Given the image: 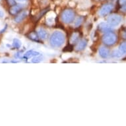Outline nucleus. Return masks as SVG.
I'll return each mask as SVG.
<instances>
[{"label": "nucleus", "mask_w": 126, "mask_h": 126, "mask_svg": "<svg viewBox=\"0 0 126 126\" xmlns=\"http://www.w3.org/2000/svg\"><path fill=\"white\" fill-rule=\"evenodd\" d=\"M27 36H28L29 38H30L32 40H34V41H38V34L35 31L31 32Z\"/></svg>", "instance_id": "nucleus-12"}, {"label": "nucleus", "mask_w": 126, "mask_h": 126, "mask_svg": "<svg viewBox=\"0 0 126 126\" xmlns=\"http://www.w3.org/2000/svg\"><path fill=\"white\" fill-rule=\"evenodd\" d=\"M23 5L21 4H16L13 5V6L10 7L9 9V13L11 15H16L18 13L21 12V11L23 10Z\"/></svg>", "instance_id": "nucleus-6"}, {"label": "nucleus", "mask_w": 126, "mask_h": 126, "mask_svg": "<svg viewBox=\"0 0 126 126\" xmlns=\"http://www.w3.org/2000/svg\"><path fill=\"white\" fill-rule=\"evenodd\" d=\"M7 4H8L10 7L13 6V5H14L16 4V1H15V0H7Z\"/></svg>", "instance_id": "nucleus-21"}, {"label": "nucleus", "mask_w": 126, "mask_h": 126, "mask_svg": "<svg viewBox=\"0 0 126 126\" xmlns=\"http://www.w3.org/2000/svg\"><path fill=\"white\" fill-rule=\"evenodd\" d=\"M27 12L25 11H21V12L17 14L16 17L15 18V21L17 23H20L21 21L24 20V19L27 17Z\"/></svg>", "instance_id": "nucleus-8"}, {"label": "nucleus", "mask_w": 126, "mask_h": 126, "mask_svg": "<svg viewBox=\"0 0 126 126\" xmlns=\"http://www.w3.org/2000/svg\"><path fill=\"white\" fill-rule=\"evenodd\" d=\"M120 10L122 11V12L124 13H126V3H125L124 5H122L121 7H120Z\"/></svg>", "instance_id": "nucleus-22"}, {"label": "nucleus", "mask_w": 126, "mask_h": 126, "mask_svg": "<svg viewBox=\"0 0 126 126\" xmlns=\"http://www.w3.org/2000/svg\"><path fill=\"white\" fill-rule=\"evenodd\" d=\"M13 46L15 48H19L21 46V42L19 39H14L13 40Z\"/></svg>", "instance_id": "nucleus-16"}, {"label": "nucleus", "mask_w": 126, "mask_h": 126, "mask_svg": "<svg viewBox=\"0 0 126 126\" xmlns=\"http://www.w3.org/2000/svg\"><path fill=\"white\" fill-rule=\"evenodd\" d=\"M122 21V17L120 15L112 14L108 17L107 19L108 23L111 26H118Z\"/></svg>", "instance_id": "nucleus-4"}, {"label": "nucleus", "mask_w": 126, "mask_h": 126, "mask_svg": "<svg viewBox=\"0 0 126 126\" xmlns=\"http://www.w3.org/2000/svg\"><path fill=\"white\" fill-rule=\"evenodd\" d=\"M117 36L113 32H108L102 36V42L106 46H112L116 43Z\"/></svg>", "instance_id": "nucleus-2"}, {"label": "nucleus", "mask_w": 126, "mask_h": 126, "mask_svg": "<svg viewBox=\"0 0 126 126\" xmlns=\"http://www.w3.org/2000/svg\"><path fill=\"white\" fill-rule=\"evenodd\" d=\"M83 21V17H79L78 19L76 20V22H75V26H77V27L79 26V25H81V23H82Z\"/></svg>", "instance_id": "nucleus-18"}, {"label": "nucleus", "mask_w": 126, "mask_h": 126, "mask_svg": "<svg viewBox=\"0 0 126 126\" xmlns=\"http://www.w3.org/2000/svg\"><path fill=\"white\" fill-rule=\"evenodd\" d=\"M119 51L122 54H126V42H124L120 44L119 47Z\"/></svg>", "instance_id": "nucleus-15"}, {"label": "nucleus", "mask_w": 126, "mask_h": 126, "mask_svg": "<svg viewBox=\"0 0 126 126\" xmlns=\"http://www.w3.org/2000/svg\"><path fill=\"white\" fill-rule=\"evenodd\" d=\"M62 20L65 23H70L73 21L75 19V13L71 9H66L62 13Z\"/></svg>", "instance_id": "nucleus-3"}, {"label": "nucleus", "mask_w": 126, "mask_h": 126, "mask_svg": "<svg viewBox=\"0 0 126 126\" xmlns=\"http://www.w3.org/2000/svg\"><path fill=\"white\" fill-rule=\"evenodd\" d=\"M40 54L38 52L34 51V50H30L29 52H27L25 54V57L27 58H32V57H36V56H38Z\"/></svg>", "instance_id": "nucleus-14"}, {"label": "nucleus", "mask_w": 126, "mask_h": 126, "mask_svg": "<svg viewBox=\"0 0 126 126\" xmlns=\"http://www.w3.org/2000/svg\"><path fill=\"white\" fill-rule=\"evenodd\" d=\"M38 36L42 39H46L48 36L47 32H46V30L43 29H40L39 31H38Z\"/></svg>", "instance_id": "nucleus-13"}, {"label": "nucleus", "mask_w": 126, "mask_h": 126, "mask_svg": "<svg viewBox=\"0 0 126 126\" xmlns=\"http://www.w3.org/2000/svg\"><path fill=\"white\" fill-rule=\"evenodd\" d=\"M98 29L100 31L104 32V33H108V32H110L112 31L111 25L106 23H102L98 25Z\"/></svg>", "instance_id": "nucleus-7"}, {"label": "nucleus", "mask_w": 126, "mask_h": 126, "mask_svg": "<svg viewBox=\"0 0 126 126\" xmlns=\"http://www.w3.org/2000/svg\"><path fill=\"white\" fill-rule=\"evenodd\" d=\"M113 8H114V6L111 3L105 4L102 7V8L100 9V15L101 16H102V17H104L106 15H107L109 13H110V11H112Z\"/></svg>", "instance_id": "nucleus-5"}, {"label": "nucleus", "mask_w": 126, "mask_h": 126, "mask_svg": "<svg viewBox=\"0 0 126 126\" xmlns=\"http://www.w3.org/2000/svg\"><path fill=\"white\" fill-rule=\"evenodd\" d=\"M99 54L102 58H107L109 55V50L105 47H102L101 48H100Z\"/></svg>", "instance_id": "nucleus-10"}, {"label": "nucleus", "mask_w": 126, "mask_h": 126, "mask_svg": "<svg viewBox=\"0 0 126 126\" xmlns=\"http://www.w3.org/2000/svg\"><path fill=\"white\" fill-rule=\"evenodd\" d=\"M121 36L123 39L126 40V27H124L121 31Z\"/></svg>", "instance_id": "nucleus-17"}, {"label": "nucleus", "mask_w": 126, "mask_h": 126, "mask_svg": "<svg viewBox=\"0 0 126 126\" xmlns=\"http://www.w3.org/2000/svg\"><path fill=\"white\" fill-rule=\"evenodd\" d=\"M73 50V46L71 44H69L67 46H66L65 48H64V50H63V51L64 52H71V50Z\"/></svg>", "instance_id": "nucleus-20"}, {"label": "nucleus", "mask_w": 126, "mask_h": 126, "mask_svg": "<svg viewBox=\"0 0 126 126\" xmlns=\"http://www.w3.org/2000/svg\"><path fill=\"white\" fill-rule=\"evenodd\" d=\"M79 37H80V35H79V32H74L70 38V40L69 41H70L71 44L72 45V44H74L75 43H77V42L79 40Z\"/></svg>", "instance_id": "nucleus-9"}, {"label": "nucleus", "mask_w": 126, "mask_h": 126, "mask_svg": "<svg viewBox=\"0 0 126 126\" xmlns=\"http://www.w3.org/2000/svg\"><path fill=\"white\" fill-rule=\"evenodd\" d=\"M65 41V36L63 34L59 32L56 31L52 34L50 38V45L54 48H59L63 45Z\"/></svg>", "instance_id": "nucleus-1"}, {"label": "nucleus", "mask_w": 126, "mask_h": 126, "mask_svg": "<svg viewBox=\"0 0 126 126\" xmlns=\"http://www.w3.org/2000/svg\"><path fill=\"white\" fill-rule=\"evenodd\" d=\"M3 17V13L0 10V17Z\"/></svg>", "instance_id": "nucleus-23"}, {"label": "nucleus", "mask_w": 126, "mask_h": 126, "mask_svg": "<svg viewBox=\"0 0 126 126\" xmlns=\"http://www.w3.org/2000/svg\"><path fill=\"white\" fill-rule=\"evenodd\" d=\"M87 44V40H82L81 41H80L78 43L77 46V50L79 51H81V50H83L84 48L86 47V46Z\"/></svg>", "instance_id": "nucleus-11"}, {"label": "nucleus", "mask_w": 126, "mask_h": 126, "mask_svg": "<svg viewBox=\"0 0 126 126\" xmlns=\"http://www.w3.org/2000/svg\"><path fill=\"white\" fill-rule=\"evenodd\" d=\"M122 55V54L120 53V52L119 50H115V51L113 52V53H112V56H114V57H117V58L120 57Z\"/></svg>", "instance_id": "nucleus-19"}, {"label": "nucleus", "mask_w": 126, "mask_h": 126, "mask_svg": "<svg viewBox=\"0 0 126 126\" xmlns=\"http://www.w3.org/2000/svg\"><path fill=\"white\" fill-rule=\"evenodd\" d=\"M17 1H25V0H17Z\"/></svg>", "instance_id": "nucleus-24"}]
</instances>
